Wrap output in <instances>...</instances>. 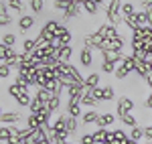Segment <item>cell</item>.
Returning <instances> with one entry per match:
<instances>
[{"instance_id": "e0dca14e", "label": "cell", "mask_w": 152, "mask_h": 144, "mask_svg": "<svg viewBox=\"0 0 152 144\" xmlns=\"http://www.w3.org/2000/svg\"><path fill=\"white\" fill-rule=\"evenodd\" d=\"M81 8H83V12H85V14L95 16V14L99 12V4H97V2H94V0H85V2L81 4Z\"/></svg>"}, {"instance_id": "4dcf8cb0", "label": "cell", "mask_w": 152, "mask_h": 144, "mask_svg": "<svg viewBox=\"0 0 152 144\" xmlns=\"http://www.w3.org/2000/svg\"><path fill=\"white\" fill-rule=\"evenodd\" d=\"M105 136H107V130H104V128H99L97 132H94L95 144H105Z\"/></svg>"}, {"instance_id": "ac0fdd59", "label": "cell", "mask_w": 152, "mask_h": 144, "mask_svg": "<svg viewBox=\"0 0 152 144\" xmlns=\"http://www.w3.org/2000/svg\"><path fill=\"white\" fill-rule=\"evenodd\" d=\"M37 49H39V45H37V39H24V41H23V53H26V55H33Z\"/></svg>"}, {"instance_id": "b9f144b4", "label": "cell", "mask_w": 152, "mask_h": 144, "mask_svg": "<svg viewBox=\"0 0 152 144\" xmlns=\"http://www.w3.org/2000/svg\"><path fill=\"white\" fill-rule=\"evenodd\" d=\"M146 16H148V26H152V8L146 10Z\"/></svg>"}, {"instance_id": "9c48e42d", "label": "cell", "mask_w": 152, "mask_h": 144, "mask_svg": "<svg viewBox=\"0 0 152 144\" xmlns=\"http://www.w3.org/2000/svg\"><path fill=\"white\" fill-rule=\"evenodd\" d=\"M16 57H18V53L14 51V47L0 45V63H4V61H8V59H16Z\"/></svg>"}, {"instance_id": "7c38bea8", "label": "cell", "mask_w": 152, "mask_h": 144, "mask_svg": "<svg viewBox=\"0 0 152 144\" xmlns=\"http://www.w3.org/2000/svg\"><path fill=\"white\" fill-rule=\"evenodd\" d=\"M97 120H99V112H97V110H85L83 116H81V122L85 124V126L97 124Z\"/></svg>"}, {"instance_id": "4fadbf2b", "label": "cell", "mask_w": 152, "mask_h": 144, "mask_svg": "<svg viewBox=\"0 0 152 144\" xmlns=\"http://www.w3.org/2000/svg\"><path fill=\"white\" fill-rule=\"evenodd\" d=\"M79 12H81V4H77V2H75V4H71L69 8L63 12L61 20L65 23V20H69V18H77V16H79Z\"/></svg>"}, {"instance_id": "bcb514c9", "label": "cell", "mask_w": 152, "mask_h": 144, "mask_svg": "<svg viewBox=\"0 0 152 144\" xmlns=\"http://www.w3.org/2000/svg\"><path fill=\"white\" fill-rule=\"evenodd\" d=\"M65 144H75V142H65Z\"/></svg>"}, {"instance_id": "8d00e7d4", "label": "cell", "mask_w": 152, "mask_h": 144, "mask_svg": "<svg viewBox=\"0 0 152 144\" xmlns=\"http://www.w3.org/2000/svg\"><path fill=\"white\" fill-rule=\"evenodd\" d=\"M91 96H94L97 102H104V87H95V89H91Z\"/></svg>"}, {"instance_id": "7a4b0ae2", "label": "cell", "mask_w": 152, "mask_h": 144, "mask_svg": "<svg viewBox=\"0 0 152 144\" xmlns=\"http://www.w3.org/2000/svg\"><path fill=\"white\" fill-rule=\"evenodd\" d=\"M134 108H136V104H134V99L128 97V96H122V97H118V99H116V114H118V118L124 116V114H132Z\"/></svg>"}, {"instance_id": "8992f818", "label": "cell", "mask_w": 152, "mask_h": 144, "mask_svg": "<svg viewBox=\"0 0 152 144\" xmlns=\"http://www.w3.org/2000/svg\"><path fill=\"white\" fill-rule=\"evenodd\" d=\"M116 116H118V114H112V112H104V114H99L97 126H99V128H104V130H107V126H114Z\"/></svg>"}, {"instance_id": "ab89813d", "label": "cell", "mask_w": 152, "mask_h": 144, "mask_svg": "<svg viewBox=\"0 0 152 144\" xmlns=\"http://www.w3.org/2000/svg\"><path fill=\"white\" fill-rule=\"evenodd\" d=\"M142 8H144V10L152 8V0H142Z\"/></svg>"}, {"instance_id": "3957f363", "label": "cell", "mask_w": 152, "mask_h": 144, "mask_svg": "<svg viewBox=\"0 0 152 144\" xmlns=\"http://www.w3.org/2000/svg\"><path fill=\"white\" fill-rule=\"evenodd\" d=\"M97 33L104 37V39H107V41H114V39H118L120 37V31H118V26L116 24H99V29H97Z\"/></svg>"}, {"instance_id": "30bf717a", "label": "cell", "mask_w": 152, "mask_h": 144, "mask_svg": "<svg viewBox=\"0 0 152 144\" xmlns=\"http://www.w3.org/2000/svg\"><path fill=\"white\" fill-rule=\"evenodd\" d=\"M8 10H10L8 4L2 2V4H0V26H2V29H6V26L12 23V16L8 14Z\"/></svg>"}, {"instance_id": "5b68a950", "label": "cell", "mask_w": 152, "mask_h": 144, "mask_svg": "<svg viewBox=\"0 0 152 144\" xmlns=\"http://www.w3.org/2000/svg\"><path fill=\"white\" fill-rule=\"evenodd\" d=\"M20 120H23V116L18 112H2V116H0V122L6 124V126H14V124H18Z\"/></svg>"}, {"instance_id": "74e56055", "label": "cell", "mask_w": 152, "mask_h": 144, "mask_svg": "<svg viewBox=\"0 0 152 144\" xmlns=\"http://www.w3.org/2000/svg\"><path fill=\"white\" fill-rule=\"evenodd\" d=\"M79 142H81V144H95V140H94V134H83Z\"/></svg>"}, {"instance_id": "9a60e30c", "label": "cell", "mask_w": 152, "mask_h": 144, "mask_svg": "<svg viewBox=\"0 0 152 144\" xmlns=\"http://www.w3.org/2000/svg\"><path fill=\"white\" fill-rule=\"evenodd\" d=\"M102 57H104V61H112V63L120 65L122 59H124V53H120V51H104Z\"/></svg>"}, {"instance_id": "f6af8a7d", "label": "cell", "mask_w": 152, "mask_h": 144, "mask_svg": "<svg viewBox=\"0 0 152 144\" xmlns=\"http://www.w3.org/2000/svg\"><path fill=\"white\" fill-rule=\"evenodd\" d=\"M55 144H65V142H55Z\"/></svg>"}, {"instance_id": "60d3db41", "label": "cell", "mask_w": 152, "mask_h": 144, "mask_svg": "<svg viewBox=\"0 0 152 144\" xmlns=\"http://www.w3.org/2000/svg\"><path fill=\"white\" fill-rule=\"evenodd\" d=\"M144 81H146V85L150 87V91H152V73H148V75L144 77Z\"/></svg>"}, {"instance_id": "f1b7e54d", "label": "cell", "mask_w": 152, "mask_h": 144, "mask_svg": "<svg viewBox=\"0 0 152 144\" xmlns=\"http://www.w3.org/2000/svg\"><path fill=\"white\" fill-rule=\"evenodd\" d=\"M128 75H130V71H128V69H124L122 65H118L116 73H114V77H116L118 81H124V79H128Z\"/></svg>"}, {"instance_id": "e575fe53", "label": "cell", "mask_w": 152, "mask_h": 144, "mask_svg": "<svg viewBox=\"0 0 152 144\" xmlns=\"http://www.w3.org/2000/svg\"><path fill=\"white\" fill-rule=\"evenodd\" d=\"M0 77H2V79H8V77H10V67H8L6 63H0Z\"/></svg>"}, {"instance_id": "cb8c5ba5", "label": "cell", "mask_w": 152, "mask_h": 144, "mask_svg": "<svg viewBox=\"0 0 152 144\" xmlns=\"http://www.w3.org/2000/svg\"><path fill=\"white\" fill-rule=\"evenodd\" d=\"M8 8L14 12H18L20 16L24 14V4H23V0H8Z\"/></svg>"}, {"instance_id": "d6986e66", "label": "cell", "mask_w": 152, "mask_h": 144, "mask_svg": "<svg viewBox=\"0 0 152 144\" xmlns=\"http://www.w3.org/2000/svg\"><path fill=\"white\" fill-rule=\"evenodd\" d=\"M12 136H14V132H12V126H6V124H2L0 126V142L6 144L8 140H10Z\"/></svg>"}, {"instance_id": "ffe728a7", "label": "cell", "mask_w": 152, "mask_h": 144, "mask_svg": "<svg viewBox=\"0 0 152 144\" xmlns=\"http://www.w3.org/2000/svg\"><path fill=\"white\" fill-rule=\"evenodd\" d=\"M28 4H31L33 12H35V14H39V16L45 12V0H28Z\"/></svg>"}, {"instance_id": "d4e9b609", "label": "cell", "mask_w": 152, "mask_h": 144, "mask_svg": "<svg viewBox=\"0 0 152 144\" xmlns=\"http://www.w3.org/2000/svg\"><path fill=\"white\" fill-rule=\"evenodd\" d=\"M47 110H49V112H53V114L59 112V110H61V96H53V99L47 104Z\"/></svg>"}, {"instance_id": "83f0119b", "label": "cell", "mask_w": 152, "mask_h": 144, "mask_svg": "<svg viewBox=\"0 0 152 144\" xmlns=\"http://www.w3.org/2000/svg\"><path fill=\"white\" fill-rule=\"evenodd\" d=\"M112 99H118L116 89H114V85H105L104 87V102H112Z\"/></svg>"}, {"instance_id": "1f68e13d", "label": "cell", "mask_w": 152, "mask_h": 144, "mask_svg": "<svg viewBox=\"0 0 152 144\" xmlns=\"http://www.w3.org/2000/svg\"><path fill=\"white\" fill-rule=\"evenodd\" d=\"M114 136H116V140H120L122 144H126L130 140V134H126L122 128H116V130H114Z\"/></svg>"}, {"instance_id": "d6a6232c", "label": "cell", "mask_w": 152, "mask_h": 144, "mask_svg": "<svg viewBox=\"0 0 152 144\" xmlns=\"http://www.w3.org/2000/svg\"><path fill=\"white\" fill-rule=\"evenodd\" d=\"M14 43H16V35H12V33H4L2 35V45L14 47Z\"/></svg>"}, {"instance_id": "d590c367", "label": "cell", "mask_w": 152, "mask_h": 144, "mask_svg": "<svg viewBox=\"0 0 152 144\" xmlns=\"http://www.w3.org/2000/svg\"><path fill=\"white\" fill-rule=\"evenodd\" d=\"M59 41H61V45H71V41H73V35H71V31H67L65 35H61L57 37Z\"/></svg>"}, {"instance_id": "6da1fadb", "label": "cell", "mask_w": 152, "mask_h": 144, "mask_svg": "<svg viewBox=\"0 0 152 144\" xmlns=\"http://www.w3.org/2000/svg\"><path fill=\"white\" fill-rule=\"evenodd\" d=\"M122 0H110L107 2V6H105V18H107V23L110 24H120L124 18H122Z\"/></svg>"}, {"instance_id": "f35d334b", "label": "cell", "mask_w": 152, "mask_h": 144, "mask_svg": "<svg viewBox=\"0 0 152 144\" xmlns=\"http://www.w3.org/2000/svg\"><path fill=\"white\" fill-rule=\"evenodd\" d=\"M144 138H146L148 142H152V124L150 126H144Z\"/></svg>"}, {"instance_id": "52a82bcc", "label": "cell", "mask_w": 152, "mask_h": 144, "mask_svg": "<svg viewBox=\"0 0 152 144\" xmlns=\"http://www.w3.org/2000/svg\"><path fill=\"white\" fill-rule=\"evenodd\" d=\"M35 26V16H31V14H23L20 18H18V29H20V33H26V31H31Z\"/></svg>"}, {"instance_id": "2e32d148", "label": "cell", "mask_w": 152, "mask_h": 144, "mask_svg": "<svg viewBox=\"0 0 152 144\" xmlns=\"http://www.w3.org/2000/svg\"><path fill=\"white\" fill-rule=\"evenodd\" d=\"M99 79H102V75L99 73H89V75H85V87L87 89H95V87H99Z\"/></svg>"}, {"instance_id": "ba28073f", "label": "cell", "mask_w": 152, "mask_h": 144, "mask_svg": "<svg viewBox=\"0 0 152 144\" xmlns=\"http://www.w3.org/2000/svg\"><path fill=\"white\" fill-rule=\"evenodd\" d=\"M65 114L71 116V118H79V116H83V114H81V104H79V102H69V99H67Z\"/></svg>"}, {"instance_id": "5bb4252c", "label": "cell", "mask_w": 152, "mask_h": 144, "mask_svg": "<svg viewBox=\"0 0 152 144\" xmlns=\"http://www.w3.org/2000/svg\"><path fill=\"white\" fill-rule=\"evenodd\" d=\"M71 57H73V45H63V47L59 49L57 59L61 61V63H69Z\"/></svg>"}, {"instance_id": "ee69618b", "label": "cell", "mask_w": 152, "mask_h": 144, "mask_svg": "<svg viewBox=\"0 0 152 144\" xmlns=\"http://www.w3.org/2000/svg\"><path fill=\"white\" fill-rule=\"evenodd\" d=\"M148 65H150V71H152V57L148 59Z\"/></svg>"}, {"instance_id": "836d02e7", "label": "cell", "mask_w": 152, "mask_h": 144, "mask_svg": "<svg viewBox=\"0 0 152 144\" xmlns=\"http://www.w3.org/2000/svg\"><path fill=\"white\" fill-rule=\"evenodd\" d=\"M77 128H79V124H77V118H67V130H69L71 134L75 132V130H77Z\"/></svg>"}, {"instance_id": "484cf974", "label": "cell", "mask_w": 152, "mask_h": 144, "mask_svg": "<svg viewBox=\"0 0 152 144\" xmlns=\"http://www.w3.org/2000/svg\"><path fill=\"white\" fill-rule=\"evenodd\" d=\"M71 4H75L73 0H53V8H57V10H67Z\"/></svg>"}, {"instance_id": "44dd1931", "label": "cell", "mask_w": 152, "mask_h": 144, "mask_svg": "<svg viewBox=\"0 0 152 144\" xmlns=\"http://www.w3.org/2000/svg\"><path fill=\"white\" fill-rule=\"evenodd\" d=\"M120 120H122V124H124V126H128V128H136V126H140V124H138V120H136L132 114H124V116H120Z\"/></svg>"}, {"instance_id": "7402d4cb", "label": "cell", "mask_w": 152, "mask_h": 144, "mask_svg": "<svg viewBox=\"0 0 152 144\" xmlns=\"http://www.w3.org/2000/svg\"><path fill=\"white\" fill-rule=\"evenodd\" d=\"M142 138H144V128H140V126H136V128H130V140H134V142H140Z\"/></svg>"}, {"instance_id": "277c9868", "label": "cell", "mask_w": 152, "mask_h": 144, "mask_svg": "<svg viewBox=\"0 0 152 144\" xmlns=\"http://www.w3.org/2000/svg\"><path fill=\"white\" fill-rule=\"evenodd\" d=\"M79 65L85 67V69H89L91 65H94V51L89 47H83L79 51Z\"/></svg>"}, {"instance_id": "8fae6325", "label": "cell", "mask_w": 152, "mask_h": 144, "mask_svg": "<svg viewBox=\"0 0 152 144\" xmlns=\"http://www.w3.org/2000/svg\"><path fill=\"white\" fill-rule=\"evenodd\" d=\"M99 104L102 102H97L94 96H91V89H87L85 94H83V97H81V106H85V108H94V110H97L99 108Z\"/></svg>"}, {"instance_id": "4316f807", "label": "cell", "mask_w": 152, "mask_h": 144, "mask_svg": "<svg viewBox=\"0 0 152 144\" xmlns=\"http://www.w3.org/2000/svg\"><path fill=\"white\" fill-rule=\"evenodd\" d=\"M26 128H31V130H39L41 128V122L37 118L35 114H28V118H26Z\"/></svg>"}, {"instance_id": "f546056e", "label": "cell", "mask_w": 152, "mask_h": 144, "mask_svg": "<svg viewBox=\"0 0 152 144\" xmlns=\"http://www.w3.org/2000/svg\"><path fill=\"white\" fill-rule=\"evenodd\" d=\"M118 65L112 61H102V73H116Z\"/></svg>"}, {"instance_id": "603a6c76", "label": "cell", "mask_w": 152, "mask_h": 144, "mask_svg": "<svg viewBox=\"0 0 152 144\" xmlns=\"http://www.w3.org/2000/svg\"><path fill=\"white\" fill-rule=\"evenodd\" d=\"M136 6L132 4V2H124L122 4V18H126V16H132V14H136Z\"/></svg>"}, {"instance_id": "7bdbcfd3", "label": "cell", "mask_w": 152, "mask_h": 144, "mask_svg": "<svg viewBox=\"0 0 152 144\" xmlns=\"http://www.w3.org/2000/svg\"><path fill=\"white\" fill-rule=\"evenodd\" d=\"M94 2H97V4H99V6H102V4H104V0H94Z\"/></svg>"}]
</instances>
